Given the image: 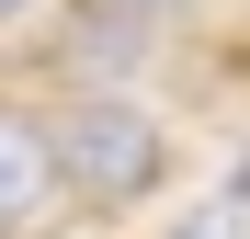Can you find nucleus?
<instances>
[{
  "label": "nucleus",
  "mask_w": 250,
  "mask_h": 239,
  "mask_svg": "<svg viewBox=\"0 0 250 239\" xmlns=\"http://www.w3.org/2000/svg\"><path fill=\"white\" fill-rule=\"evenodd\" d=\"M46 137H57V182H68V194H91V205H137V194H159V171H171L159 114L114 103V91H80Z\"/></svg>",
  "instance_id": "1"
},
{
  "label": "nucleus",
  "mask_w": 250,
  "mask_h": 239,
  "mask_svg": "<svg viewBox=\"0 0 250 239\" xmlns=\"http://www.w3.org/2000/svg\"><path fill=\"white\" fill-rule=\"evenodd\" d=\"M46 194H57V137L34 126V114H12V103H0V239L46 205Z\"/></svg>",
  "instance_id": "2"
},
{
  "label": "nucleus",
  "mask_w": 250,
  "mask_h": 239,
  "mask_svg": "<svg viewBox=\"0 0 250 239\" xmlns=\"http://www.w3.org/2000/svg\"><path fill=\"white\" fill-rule=\"evenodd\" d=\"M171 239H250V171H239L228 194H205V205H182Z\"/></svg>",
  "instance_id": "3"
},
{
  "label": "nucleus",
  "mask_w": 250,
  "mask_h": 239,
  "mask_svg": "<svg viewBox=\"0 0 250 239\" xmlns=\"http://www.w3.org/2000/svg\"><path fill=\"white\" fill-rule=\"evenodd\" d=\"M12 12H34V0H0V23H12Z\"/></svg>",
  "instance_id": "4"
}]
</instances>
